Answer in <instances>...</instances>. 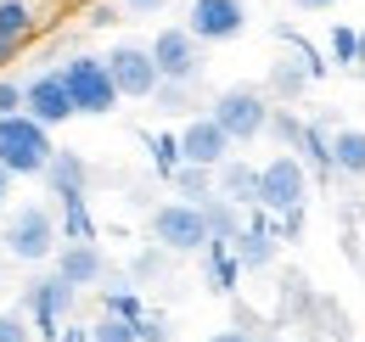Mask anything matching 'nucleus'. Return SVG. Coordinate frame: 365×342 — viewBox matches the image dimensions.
Segmentation results:
<instances>
[{
	"label": "nucleus",
	"instance_id": "obj_1",
	"mask_svg": "<svg viewBox=\"0 0 365 342\" xmlns=\"http://www.w3.org/2000/svg\"><path fill=\"white\" fill-rule=\"evenodd\" d=\"M0 253L11 258V264H51V258L62 253V224L51 208L40 202H23L17 214L6 219V230H0Z\"/></svg>",
	"mask_w": 365,
	"mask_h": 342
},
{
	"label": "nucleus",
	"instance_id": "obj_2",
	"mask_svg": "<svg viewBox=\"0 0 365 342\" xmlns=\"http://www.w3.org/2000/svg\"><path fill=\"white\" fill-rule=\"evenodd\" d=\"M51 157H56V140L40 118H29V113L0 118V163L11 169V180H46Z\"/></svg>",
	"mask_w": 365,
	"mask_h": 342
},
{
	"label": "nucleus",
	"instance_id": "obj_3",
	"mask_svg": "<svg viewBox=\"0 0 365 342\" xmlns=\"http://www.w3.org/2000/svg\"><path fill=\"white\" fill-rule=\"evenodd\" d=\"M208 118L225 129L236 146H253L259 135H270L275 107H270V95H264V90H253V85H230V90H220V95H214Z\"/></svg>",
	"mask_w": 365,
	"mask_h": 342
},
{
	"label": "nucleus",
	"instance_id": "obj_4",
	"mask_svg": "<svg viewBox=\"0 0 365 342\" xmlns=\"http://www.w3.org/2000/svg\"><path fill=\"white\" fill-rule=\"evenodd\" d=\"M309 202V163L298 152H281L259 169V208L270 219H287V214H304Z\"/></svg>",
	"mask_w": 365,
	"mask_h": 342
},
{
	"label": "nucleus",
	"instance_id": "obj_5",
	"mask_svg": "<svg viewBox=\"0 0 365 342\" xmlns=\"http://www.w3.org/2000/svg\"><path fill=\"white\" fill-rule=\"evenodd\" d=\"M62 79H68V95H73L79 118H107L124 101L118 85H113V73H107V56H68L62 62Z\"/></svg>",
	"mask_w": 365,
	"mask_h": 342
},
{
	"label": "nucleus",
	"instance_id": "obj_6",
	"mask_svg": "<svg viewBox=\"0 0 365 342\" xmlns=\"http://www.w3.org/2000/svg\"><path fill=\"white\" fill-rule=\"evenodd\" d=\"M152 242L163 253H208V219L197 202H163L152 208Z\"/></svg>",
	"mask_w": 365,
	"mask_h": 342
},
{
	"label": "nucleus",
	"instance_id": "obj_7",
	"mask_svg": "<svg viewBox=\"0 0 365 342\" xmlns=\"http://www.w3.org/2000/svg\"><path fill=\"white\" fill-rule=\"evenodd\" d=\"M152 62H158L163 85H197V79H202V40H197L185 23L158 28V34H152Z\"/></svg>",
	"mask_w": 365,
	"mask_h": 342
},
{
	"label": "nucleus",
	"instance_id": "obj_8",
	"mask_svg": "<svg viewBox=\"0 0 365 342\" xmlns=\"http://www.w3.org/2000/svg\"><path fill=\"white\" fill-rule=\"evenodd\" d=\"M73 303H79V286H68L56 269L51 275H40V281H29V292H23V314L34 320V331L40 337H62V320L73 314Z\"/></svg>",
	"mask_w": 365,
	"mask_h": 342
},
{
	"label": "nucleus",
	"instance_id": "obj_9",
	"mask_svg": "<svg viewBox=\"0 0 365 342\" xmlns=\"http://www.w3.org/2000/svg\"><path fill=\"white\" fill-rule=\"evenodd\" d=\"M107 73H113V85L124 101H152L158 85H163V73H158V62H152V45H113L107 51Z\"/></svg>",
	"mask_w": 365,
	"mask_h": 342
},
{
	"label": "nucleus",
	"instance_id": "obj_10",
	"mask_svg": "<svg viewBox=\"0 0 365 342\" xmlns=\"http://www.w3.org/2000/svg\"><path fill=\"white\" fill-rule=\"evenodd\" d=\"M23 113H29V118H40L46 129L68 124V118H79V107H73V95H68L62 68H46V73L23 79Z\"/></svg>",
	"mask_w": 365,
	"mask_h": 342
},
{
	"label": "nucleus",
	"instance_id": "obj_11",
	"mask_svg": "<svg viewBox=\"0 0 365 342\" xmlns=\"http://www.w3.org/2000/svg\"><path fill=\"white\" fill-rule=\"evenodd\" d=\"M185 28H191L202 45L242 40V28H247V6H242V0H191Z\"/></svg>",
	"mask_w": 365,
	"mask_h": 342
},
{
	"label": "nucleus",
	"instance_id": "obj_12",
	"mask_svg": "<svg viewBox=\"0 0 365 342\" xmlns=\"http://www.w3.org/2000/svg\"><path fill=\"white\" fill-rule=\"evenodd\" d=\"M230 152H236V140H230L225 129L214 124L208 113H197V118H185V129H180V157L185 163H197V169H225L230 163Z\"/></svg>",
	"mask_w": 365,
	"mask_h": 342
},
{
	"label": "nucleus",
	"instance_id": "obj_13",
	"mask_svg": "<svg viewBox=\"0 0 365 342\" xmlns=\"http://www.w3.org/2000/svg\"><path fill=\"white\" fill-rule=\"evenodd\" d=\"M56 264V275L68 281V286H96V281H107V253L96 247V242H62V253L51 258Z\"/></svg>",
	"mask_w": 365,
	"mask_h": 342
},
{
	"label": "nucleus",
	"instance_id": "obj_14",
	"mask_svg": "<svg viewBox=\"0 0 365 342\" xmlns=\"http://www.w3.org/2000/svg\"><path fill=\"white\" fill-rule=\"evenodd\" d=\"M236 258H242V269H270L275 264V224L264 219V208L247 219V230L236 236Z\"/></svg>",
	"mask_w": 365,
	"mask_h": 342
},
{
	"label": "nucleus",
	"instance_id": "obj_15",
	"mask_svg": "<svg viewBox=\"0 0 365 342\" xmlns=\"http://www.w3.org/2000/svg\"><path fill=\"white\" fill-rule=\"evenodd\" d=\"M214 191L236 202V208H259V169L253 163H242V157H230L225 169L214 174Z\"/></svg>",
	"mask_w": 365,
	"mask_h": 342
},
{
	"label": "nucleus",
	"instance_id": "obj_16",
	"mask_svg": "<svg viewBox=\"0 0 365 342\" xmlns=\"http://www.w3.org/2000/svg\"><path fill=\"white\" fill-rule=\"evenodd\" d=\"M46 185L51 197H85V185H91V163L79 157V152H56L46 169Z\"/></svg>",
	"mask_w": 365,
	"mask_h": 342
},
{
	"label": "nucleus",
	"instance_id": "obj_17",
	"mask_svg": "<svg viewBox=\"0 0 365 342\" xmlns=\"http://www.w3.org/2000/svg\"><path fill=\"white\" fill-rule=\"evenodd\" d=\"M197 208H202V219H208V242H230V247H236V236L247 230L242 208H236V202H225L220 191H214L208 202H197Z\"/></svg>",
	"mask_w": 365,
	"mask_h": 342
},
{
	"label": "nucleus",
	"instance_id": "obj_18",
	"mask_svg": "<svg viewBox=\"0 0 365 342\" xmlns=\"http://www.w3.org/2000/svg\"><path fill=\"white\" fill-rule=\"evenodd\" d=\"M202 275H208L214 292H236V281H242V258H236V247H230V242H208Z\"/></svg>",
	"mask_w": 365,
	"mask_h": 342
},
{
	"label": "nucleus",
	"instance_id": "obj_19",
	"mask_svg": "<svg viewBox=\"0 0 365 342\" xmlns=\"http://www.w3.org/2000/svg\"><path fill=\"white\" fill-rule=\"evenodd\" d=\"M331 169L365 180V129H331Z\"/></svg>",
	"mask_w": 365,
	"mask_h": 342
},
{
	"label": "nucleus",
	"instance_id": "obj_20",
	"mask_svg": "<svg viewBox=\"0 0 365 342\" xmlns=\"http://www.w3.org/2000/svg\"><path fill=\"white\" fill-rule=\"evenodd\" d=\"M56 208H62V242H96V219L85 197H56Z\"/></svg>",
	"mask_w": 365,
	"mask_h": 342
},
{
	"label": "nucleus",
	"instance_id": "obj_21",
	"mask_svg": "<svg viewBox=\"0 0 365 342\" xmlns=\"http://www.w3.org/2000/svg\"><path fill=\"white\" fill-rule=\"evenodd\" d=\"M34 28H40V17H34V6H29V0H0V34H6V40L23 45Z\"/></svg>",
	"mask_w": 365,
	"mask_h": 342
},
{
	"label": "nucleus",
	"instance_id": "obj_22",
	"mask_svg": "<svg viewBox=\"0 0 365 342\" xmlns=\"http://www.w3.org/2000/svg\"><path fill=\"white\" fill-rule=\"evenodd\" d=\"M101 314H113V320H146V303L135 298L130 281H118V286H101Z\"/></svg>",
	"mask_w": 365,
	"mask_h": 342
},
{
	"label": "nucleus",
	"instance_id": "obj_23",
	"mask_svg": "<svg viewBox=\"0 0 365 342\" xmlns=\"http://www.w3.org/2000/svg\"><path fill=\"white\" fill-rule=\"evenodd\" d=\"M146 146H152V169L163 174V180H175V174L185 169V157H180V135H146Z\"/></svg>",
	"mask_w": 365,
	"mask_h": 342
},
{
	"label": "nucleus",
	"instance_id": "obj_24",
	"mask_svg": "<svg viewBox=\"0 0 365 342\" xmlns=\"http://www.w3.org/2000/svg\"><path fill=\"white\" fill-rule=\"evenodd\" d=\"M175 191H180V202H208L214 197V169H197V163H185L175 180H169Z\"/></svg>",
	"mask_w": 365,
	"mask_h": 342
},
{
	"label": "nucleus",
	"instance_id": "obj_25",
	"mask_svg": "<svg viewBox=\"0 0 365 342\" xmlns=\"http://www.w3.org/2000/svg\"><path fill=\"white\" fill-rule=\"evenodd\" d=\"M298 152H304V163H309V169L331 174V135H326V124H309V129H304V146H298Z\"/></svg>",
	"mask_w": 365,
	"mask_h": 342
},
{
	"label": "nucleus",
	"instance_id": "obj_26",
	"mask_svg": "<svg viewBox=\"0 0 365 342\" xmlns=\"http://www.w3.org/2000/svg\"><path fill=\"white\" fill-rule=\"evenodd\" d=\"M304 118H298V113H287V107H275V118H270V135L275 140H281V146H287V152H298V146H304Z\"/></svg>",
	"mask_w": 365,
	"mask_h": 342
},
{
	"label": "nucleus",
	"instance_id": "obj_27",
	"mask_svg": "<svg viewBox=\"0 0 365 342\" xmlns=\"http://www.w3.org/2000/svg\"><path fill=\"white\" fill-rule=\"evenodd\" d=\"M140 320H113V314H101L91 326V342H140V331H135Z\"/></svg>",
	"mask_w": 365,
	"mask_h": 342
},
{
	"label": "nucleus",
	"instance_id": "obj_28",
	"mask_svg": "<svg viewBox=\"0 0 365 342\" xmlns=\"http://www.w3.org/2000/svg\"><path fill=\"white\" fill-rule=\"evenodd\" d=\"M309 79H315L309 68H298V62H275V73H270V90H275V95H298V90L309 85Z\"/></svg>",
	"mask_w": 365,
	"mask_h": 342
},
{
	"label": "nucleus",
	"instance_id": "obj_29",
	"mask_svg": "<svg viewBox=\"0 0 365 342\" xmlns=\"http://www.w3.org/2000/svg\"><path fill=\"white\" fill-rule=\"evenodd\" d=\"M152 107H158L163 118H180V113H191V85H158Z\"/></svg>",
	"mask_w": 365,
	"mask_h": 342
},
{
	"label": "nucleus",
	"instance_id": "obj_30",
	"mask_svg": "<svg viewBox=\"0 0 365 342\" xmlns=\"http://www.w3.org/2000/svg\"><path fill=\"white\" fill-rule=\"evenodd\" d=\"M331 62L337 68H354L360 62V28H343V23L331 28Z\"/></svg>",
	"mask_w": 365,
	"mask_h": 342
},
{
	"label": "nucleus",
	"instance_id": "obj_31",
	"mask_svg": "<svg viewBox=\"0 0 365 342\" xmlns=\"http://www.w3.org/2000/svg\"><path fill=\"white\" fill-rule=\"evenodd\" d=\"M0 342H34V320L23 309H0Z\"/></svg>",
	"mask_w": 365,
	"mask_h": 342
},
{
	"label": "nucleus",
	"instance_id": "obj_32",
	"mask_svg": "<svg viewBox=\"0 0 365 342\" xmlns=\"http://www.w3.org/2000/svg\"><path fill=\"white\" fill-rule=\"evenodd\" d=\"M23 113V79H0V118Z\"/></svg>",
	"mask_w": 365,
	"mask_h": 342
},
{
	"label": "nucleus",
	"instance_id": "obj_33",
	"mask_svg": "<svg viewBox=\"0 0 365 342\" xmlns=\"http://www.w3.org/2000/svg\"><path fill=\"white\" fill-rule=\"evenodd\" d=\"M135 331H140V342H169V326H163L158 314H146V320H140Z\"/></svg>",
	"mask_w": 365,
	"mask_h": 342
},
{
	"label": "nucleus",
	"instance_id": "obj_34",
	"mask_svg": "<svg viewBox=\"0 0 365 342\" xmlns=\"http://www.w3.org/2000/svg\"><path fill=\"white\" fill-rule=\"evenodd\" d=\"M163 6H169V0H124L130 17H152V11H163Z\"/></svg>",
	"mask_w": 365,
	"mask_h": 342
},
{
	"label": "nucleus",
	"instance_id": "obj_35",
	"mask_svg": "<svg viewBox=\"0 0 365 342\" xmlns=\"http://www.w3.org/2000/svg\"><path fill=\"white\" fill-rule=\"evenodd\" d=\"M158 253H163V247H158ZM158 253H140V258H135V275H140V281H146V275H158V269H163V258H158Z\"/></svg>",
	"mask_w": 365,
	"mask_h": 342
},
{
	"label": "nucleus",
	"instance_id": "obj_36",
	"mask_svg": "<svg viewBox=\"0 0 365 342\" xmlns=\"http://www.w3.org/2000/svg\"><path fill=\"white\" fill-rule=\"evenodd\" d=\"M208 342H259V337H253V331H214Z\"/></svg>",
	"mask_w": 365,
	"mask_h": 342
},
{
	"label": "nucleus",
	"instance_id": "obj_37",
	"mask_svg": "<svg viewBox=\"0 0 365 342\" xmlns=\"http://www.w3.org/2000/svg\"><path fill=\"white\" fill-rule=\"evenodd\" d=\"M6 197H11V169L0 163V208H6Z\"/></svg>",
	"mask_w": 365,
	"mask_h": 342
},
{
	"label": "nucleus",
	"instance_id": "obj_38",
	"mask_svg": "<svg viewBox=\"0 0 365 342\" xmlns=\"http://www.w3.org/2000/svg\"><path fill=\"white\" fill-rule=\"evenodd\" d=\"M11 56H17V40H6V34H0V68H6Z\"/></svg>",
	"mask_w": 365,
	"mask_h": 342
},
{
	"label": "nucleus",
	"instance_id": "obj_39",
	"mask_svg": "<svg viewBox=\"0 0 365 342\" xmlns=\"http://www.w3.org/2000/svg\"><path fill=\"white\" fill-rule=\"evenodd\" d=\"M298 6H309V11H326V6H337V0H298Z\"/></svg>",
	"mask_w": 365,
	"mask_h": 342
},
{
	"label": "nucleus",
	"instance_id": "obj_40",
	"mask_svg": "<svg viewBox=\"0 0 365 342\" xmlns=\"http://www.w3.org/2000/svg\"><path fill=\"white\" fill-rule=\"evenodd\" d=\"M354 73H365V28H360V62H354Z\"/></svg>",
	"mask_w": 365,
	"mask_h": 342
},
{
	"label": "nucleus",
	"instance_id": "obj_41",
	"mask_svg": "<svg viewBox=\"0 0 365 342\" xmlns=\"http://www.w3.org/2000/svg\"><path fill=\"white\" fill-rule=\"evenodd\" d=\"M6 264H11V258H6V253H0V275H6Z\"/></svg>",
	"mask_w": 365,
	"mask_h": 342
}]
</instances>
